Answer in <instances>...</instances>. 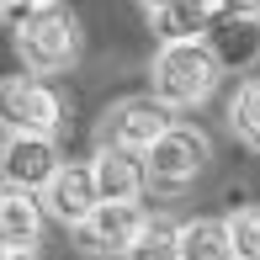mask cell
Returning a JSON list of instances; mask_svg holds the SVG:
<instances>
[{
  "mask_svg": "<svg viewBox=\"0 0 260 260\" xmlns=\"http://www.w3.org/2000/svg\"><path fill=\"white\" fill-rule=\"evenodd\" d=\"M16 53H21V69H27L32 80L38 75H64V69L80 58V21L69 16L64 6H48L16 38Z\"/></svg>",
  "mask_w": 260,
  "mask_h": 260,
  "instance_id": "7a4b0ae2",
  "label": "cell"
},
{
  "mask_svg": "<svg viewBox=\"0 0 260 260\" xmlns=\"http://www.w3.org/2000/svg\"><path fill=\"white\" fill-rule=\"evenodd\" d=\"M43 212H48L53 223H64V229H85L90 218L101 212V186H96V170H90V159H69L64 170L53 175L48 186H43Z\"/></svg>",
  "mask_w": 260,
  "mask_h": 260,
  "instance_id": "8992f818",
  "label": "cell"
},
{
  "mask_svg": "<svg viewBox=\"0 0 260 260\" xmlns=\"http://www.w3.org/2000/svg\"><path fill=\"white\" fill-rule=\"evenodd\" d=\"M6 260H43V255H6Z\"/></svg>",
  "mask_w": 260,
  "mask_h": 260,
  "instance_id": "e0dca14e",
  "label": "cell"
},
{
  "mask_svg": "<svg viewBox=\"0 0 260 260\" xmlns=\"http://www.w3.org/2000/svg\"><path fill=\"white\" fill-rule=\"evenodd\" d=\"M229 127H234L239 144L260 149V80H244V85L229 96Z\"/></svg>",
  "mask_w": 260,
  "mask_h": 260,
  "instance_id": "5bb4252c",
  "label": "cell"
},
{
  "mask_svg": "<svg viewBox=\"0 0 260 260\" xmlns=\"http://www.w3.org/2000/svg\"><path fill=\"white\" fill-rule=\"evenodd\" d=\"M181 250H186V260H234L229 229H223L218 218H191V223H181Z\"/></svg>",
  "mask_w": 260,
  "mask_h": 260,
  "instance_id": "4fadbf2b",
  "label": "cell"
},
{
  "mask_svg": "<svg viewBox=\"0 0 260 260\" xmlns=\"http://www.w3.org/2000/svg\"><path fill=\"white\" fill-rule=\"evenodd\" d=\"M223 229H229L234 260H260V207H234L223 218Z\"/></svg>",
  "mask_w": 260,
  "mask_h": 260,
  "instance_id": "2e32d148",
  "label": "cell"
},
{
  "mask_svg": "<svg viewBox=\"0 0 260 260\" xmlns=\"http://www.w3.org/2000/svg\"><path fill=\"white\" fill-rule=\"evenodd\" d=\"M127 260H186V250H181V223L149 218L144 239H138V250L127 255Z\"/></svg>",
  "mask_w": 260,
  "mask_h": 260,
  "instance_id": "9a60e30c",
  "label": "cell"
},
{
  "mask_svg": "<svg viewBox=\"0 0 260 260\" xmlns=\"http://www.w3.org/2000/svg\"><path fill=\"white\" fill-rule=\"evenodd\" d=\"M144 21L159 32V43H197L202 27L218 21V6H202V0H159V6H144Z\"/></svg>",
  "mask_w": 260,
  "mask_h": 260,
  "instance_id": "7c38bea8",
  "label": "cell"
},
{
  "mask_svg": "<svg viewBox=\"0 0 260 260\" xmlns=\"http://www.w3.org/2000/svg\"><path fill=\"white\" fill-rule=\"evenodd\" d=\"M170 127H175L170 106H159L154 96H127V101H117L112 112L101 117V149H122V154L144 159Z\"/></svg>",
  "mask_w": 260,
  "mask_h": 260,
  "instance_id": "277c9868",
  "label": "cell"
},
{
  "mask_svg": "<svg viewBox=\"0 0 260 260\" xmlns=\"http://www.w3.org/2000/svg\"><path fill=\"white\" fill-rule=\"evenodd\" d=\"M207 159H212V138L202 133V127H191V122H175L170 133L144 154L149 186H154V191H186V186L207 170Z\"/></svg>",
  "mask_w": 260,
  "mask_h": 260,
  "instance_id": "3957f363",
  "label": "cell"
},
{
  "mask_svg": "<svg viewBox=\"0 0 260 260\" xmlns=\"http://www.w3.org/2000/svg\"><path fill=\"white\" fill-rule=\"evenodd\" d=\"M144 229H149V212L138 207V202H101V212L80 229V250H90V255H133L138 250V239H144Z\"/></svg>",
  "mask_w": 260,
  "mask_h": 260,
  "instance_id": "ba28073f",
  "label": "cell"
},
{
  "mask_svg": "<svg viewBox=\"0 0 260 260\" xmlns=\"http://www.w3.org/2000/svg\"><path fill=\"white\" fill-rule=\"evenodd\" d=\"M90 170H96L101 202H138V191L149 186V165L138 154H122V149H96Z\"/></svg>",
  "mask_w": 260,
  "mask_h": 260,
  "instance_id": "8fae6325",
  "label": "cell"
},
{
  "mask_svg": "<svg viewBox=\"0 0 260 260\" xmlns=\"http://www.w3.org/2000/svg\"><path fill=\"white\" fill-rule=\"evenodd\" d=\"M255 48H260V6H218V32H212L218 64H250Z\"/></svg>",
  "mask_w": 260,
  "mask_h": 260,
  "instance_id": "30bf717a",
  "label": "cell"
},
{
  "mask_svg": "<svg viewBox=\"0 0 260 260\" xmlns=\"http://www.w3.org/2000/svg\"><path fill=\"white\" fill-rule=\"evenodd\" d=\"M43 202L27 191H6L0 202V260L6 255H38V239H43Z\"/></svg>",
  "mask_w": 260,
  "mask_h": 260,
  "instance_id": "9c48e42d",
  "label": "cell"
},
{
  "mask_svg": "<svg viewBox=\"0 0 260 260\" xmlns=\"http://www.w3.org/2000/svg\"><path fill=\"white\" fill-rule=\"evenodd\" d=\"M218 75H223V64H218L207 38L159 43L154 58H149V96L159 106H170V112H191V106H202L218 90Z\"/></svg>",
  "mask_w": 260,
  "mask_h": 260,
  "instance_id": "6da1fadb",
  "label": "cell"
},
{
  "mask_svg": "<svg viewBox=\"0 0 260 260\" xmlns=\"http://www.w3.org/2000/svg\"><path fill=\"white\" fill-rule=\"evenodd\" d=\"M6 133H27V138H53L64 127V101L53 85L32 75H11L6 80Z\"/></svg>",
  "mask_w": 260,
  "mask_h": 260,
  "instance_id": "5b68a950",
  "label": "cell"
},
{
  "mask_svg": "<svg viewBox=\"0 0 260 260\" xmlns=\"http://www.w3.org/2000/svg\"><path fill=\"white\" fill-rule=\"evenodd\" d=\"M64 170L53 138H27V133H6V154H0V175H6V191H27L43 197V186Z\"/></svg>",
  "mask_w": 260,
  "mask_h": 260,
  "instance_id": "52a82bcc",
  "label": "cell"
}]
</instances>
